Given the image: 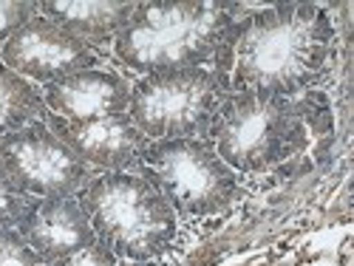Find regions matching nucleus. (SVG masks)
Masks as SVG:
<instances>
[{
    "label": "nucleus",
    "instance_id": "f8f14e48",
    "mask_svg": "<svg viewBox=\"0 0 354 266\" xmlns=\"http://www.w3.org/2000/svg\"><path fill=\"white\" fill-rule=\"evenodd\" d=\"M136 3L131 0H46L37 3V12L57 23L91 48L113 43L131 20Z\"/></svg>",
    "mask_w": 354,
    "mask_h": 266
},
{
    "label": "nucleus",
    "instance_id": "423d86ee",
    "mask_svg": "<svg viewBox=\"0 0 354 266\" xmlns=\"http://www.w3.org/2000/svg\"><path fill=\"white\" fill-rule=\"evenodd\" d=\"M136 173L151 182L182 218L221 216L241 198V182L210 142L159 139L145 147Z\"/></svg>",
    "mask_w": 354,
    "mask_h": 266
},
{
    "label": "nucleus",
    "instance_id": "9b49d317",
    "mask_svg": "<svg viewBox=\"0 0 354 266\" xmlns=\"http://www.w3.org/2000/svg\"><path fill=\"white\" fill-rule=\"evenodd\" d=\"M43 99L48 113L68 122H91L105 116L128 113L131 82L105 68L77 71L60 82L43 88Z\"/></svg>",
    "mask_w": 354,
    "mask_h": 266
},
{
    "label": "nucleus",
    "instance_id": "f03ea898",
    "mask_svg": "<svg viewBox=\"0 0 354 266\" xmlns=\"http://www.w3.org/2000/svg\"><path fill=\"white\" fill-rule=\"evenodd\" d=\"M337 32L317 3H275L244 17L232 48V91L301 97L329 77Z\"/></svg>",
    "mask_w": 354,
    "mask_h": 266
},
{
    "label": "nucleus",
    "instance_id": "7ed1b4c3",
    "mask_svg": "<svg viewBox=\"0 0 354 266\" xmlns=\"http://www.w3.org/2000/svg\"><path fill=\"white\" fill-rule=\"evenodd\" d=\"M250 12L227 0H145L113 37V54L139 77L182 68L230 74L232 48Z\"/></svg>",
    "mask_w": 354,
    "mask_h": 266
},
{
    "label": "nucleus",
    "instance_id": "0eeeda50",
    "mask_svg": "<svg viewBox=\"0 0 354 266\" xmlns=\"http://www.w3.org/2000/svg\"><path fill=\"white\" fill-rule=\"evenodd\" d=\"M0 167L12 184L35 198H71L94 175L46 122H32L0 136Z\"/></svg>",
    "mask_w": 354,
    "mask_h": 266
},
{
    "label": "nucleus",
    "instance_id": "dca6fc26",
    "mask_svg": "<svg viewBox=\"0 0 354 266\" xmlns=\"http://www.w3.org/2000/svg\"><path fill=\"white\" fill-rule=\"evenodd\" d=\"M32 196H26L20 193L12 179L3 173V167H0V229H9V227H17L23 210H26V204Z\"/></svg>",
    "mask_w": 354,
    "mask_h": 266
},
{
    "label": "nucleus",
    "instance_id": "9d476101",
    "mask_svg": "<svg viewBox=\"0 0 354 266\" xmlns=\"http://www.w3.org/2000/svg\"><path fill=\"white\" fill-rule=\"evenodd\" d=\"M48 266L97 241L77 198H28L15 227Z\"/></svg>",
    "mask_w": 354,
    "mask_h": 266
},
{
    "label": "nucleus",
    "instance_id": "ddd939ff",
    "mask_svg": "<svg viewBox=\"0 0 354 266\" xmlns=\"http://www.w3.org/2000/svg\"><path fill=\"white\" fill-rule=\"evenodd\" d=\"M46 116L48 108L40 88L0 63V136L15 133L32 122H46Z\"/></svg>",
    "mask_w": 354,
    "mask_h": 266
},
{
    "label": "nucleus",
    "instance_id": "6e6552de",
    "mask_svg": "<svg viewBox=\"0 0 354 266\" xmlns=\"http://www.w3.org/2000/svg\"><path fill=\"white\" fill-rule=\"evenodd\" d=\"M0 63L28 82H60L77 71L97 68L100 54L40 12L0 46Z\"/></svg>",
    "mask_w": 354,
    "mask_h": 266
},
{
    "label": "nucleus",
    "instance_id": "f257e3e1",
    "mask_svg": "<svg viewBox=\"0 0 354 266\" xmlns=\"http://www.w3.org/2000/svg\"><path fill=\"white\" fill-rule=\"evenodd\" d=\"M335 139L332 102L323 91L301 97H263L232 91L207 142L235 173L295 175L312 170Z\"/></svg>",
    "mask_w": 354,
    "mask_h": 266
},
{
    "label": "nucleus",
    "instance_id": "4468645a",
    "mask_svg": "<svg viewBox=\"0 0 354 266\" xmlns=\"http://www.w3.org/2000/svg\"><path fill=\"white\" fill-rule=\"evenodd\" d=\"M0 266H48V263L23 241V235L15 227H9L0 229Z\"/></svg>",
    "mask_w": 354,
    "mask_h": 266
},
{
    "label": "nucleus",
    "instance_id": "1a4fd4ad",
    "mask_svg": "<svg viewBox=\"0 0 354 266\" xmlns=\"http://www.w3.org/2000/svg\"><path fill=\"white\" fill-rule=\"evenodd\" d=\"M46 125L88 167H97L102 173H136L145 147L151 144V139L133 125L128 113L91 122H68L48 113Z\"/></svg>",
    "mask_w": 354,
    "mask_h": 266
},
{
    "label": "nucleus",
    "instance_id": "2eb2a0df",
    "mask_svg": "<svg viewBox=\"0 0 354 266\" xmlns=\"http://www.w3.org/2000/svg\"><path fill=\"white\" fill-rule=\"evenodd\" d=\"M35 17L37 3H32V0H0V46Z\"/></svg>",
    "mask_w": 354,
    "mask_h": 266
},
{
    "label": "nucleus",
    "instance_id": "f3484780",
    "mask_svg": "<svg viewBox=\"0 0 354 266\" xmlns=\"http://www.w3.org/2000/svg\"><path fill=\"white\" fill-rule=\"evenodd\" d=\"M54 266H125L122 258H116L105 244L94 241V244H88L82 249H77L74 255L63 258V260H57Z\"/></svg>",
    "mask_w": 354,
    "mask_h": 266
},
{
    "label": "nucleus",
    "instance_id": "20e7f679",
    "mask_svg": "<svg viewBox=\"0 0 354 266\" xmlns=\"http://www.w3.org/2000/svg\"><path fill=\"white\" fill-rule=\"evenodd\" d=\"M74 198L97 241L122 260H153L176 241L173 207L139 173H94Z\"/></svg>",
    "mask_w": 354,
    "mask_h": 266
},
{
    "label": "nucleus",
    "instance_id": "39448f33",
    "mask_svg": "<svg viewBox=\"0 0 354 266\" xmlns=\"http://www.w3.org/2000/svg\"><path fill=\"white\" fill-rule=\"evenodd\" d=\"M232 94L230 74L216 68H182L145 74L131 85L128 116L151 139H204L224 99Z\"/></svg>",
    "mask_w": 354,
    "mask_h": 266
}]
</instances>
